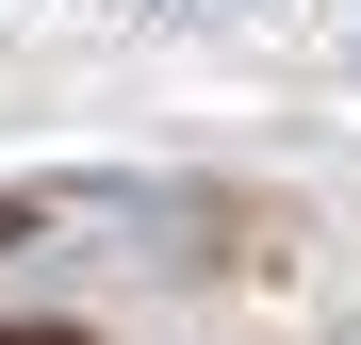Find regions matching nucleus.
<instances>
[{
  "label": "nucleus",
  "mask_w": 361,
  "mask_h": 345,
  "mask_svg": "<svg viewBox=\"0 0 361 345\" xmlns=\"http://www.w3.org/2000/svg\"><path fill=\"white\" fill-rule=\"evenodd\" d=\"M0 247H33V198H0Z\"/></svg>",
  "instance_id": "obj_1"
},
{
  "label": "nucleus",
  "mask_w": 361,
  "mask_h": 345,
  "mask_svg": "<svg viewBox=\"0 0 361 345\" xmlns=\"http://www.w3.org/2000/svg\"><path fill=\"white\" fill-rule=\"evenodd\" d=\"M0 345H99V329H0Z\"/></svg>",
  "instance_id": "obj_2"
}]
</instances>
